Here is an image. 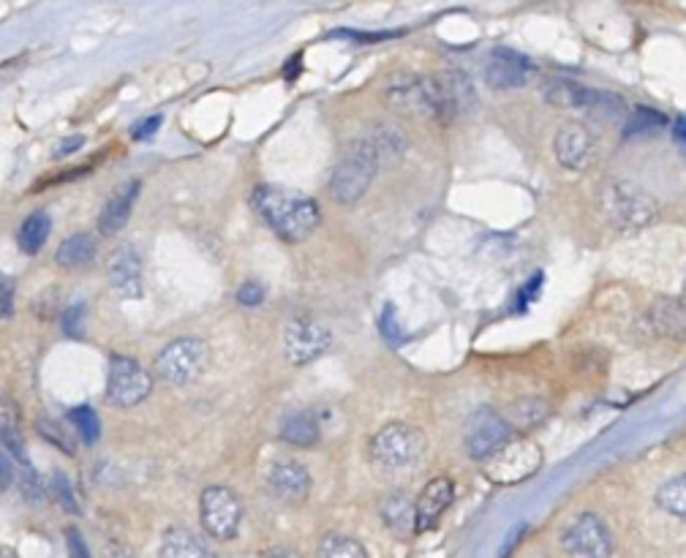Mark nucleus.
Segmentation results:
<instances>
[{
  "label": "nucleus",
  "mask_w": 686,
  "mask_h": 558,
  "mask_svg": "<svg viewBox=\"0 0 686 558\" xmlns=\"http://www.w3.org/2000/svg\"><path fill=\"white\" fill-rule=\"evenodd\" d=\"M250 205H254V210L259 213L262 221L286 242L308 240L321 221L316 199L306 197V194L286 192V188L276 186L254 188Z\"/></svg>",
  "instance_id": "obj_1"
},
{
  "label": "nucleus",
  "mask_w": 686,
  "mask_h": 558,
  "mask_svg": "<svg viewBox=\"0 0 686 558\" xmlns=\"http://www.w3.org/2000/svg\"><path fill=\"white\" fill-rule=\"evenodd\" d=\"M387 101L392 110L403 112L411 117H426V121L437 123H452L458 117V110L452 106L450 96H447L444 85L437 76H396L387 85Z\"/></svg>",
  "instance_id": "obj_2"
},
{
  "label": "nucleus",
  "mask_w": 686,
  "mask_h": 558,
  "mask_svg": "<svg viewBox=\"0 0 686 558\" xmlns=\"http://www.w3.org/2000/svg\"><path fill=\"white\" fill-rule=\"evenodd\" d=\"M379 153L371 145L368 136L355 140L344 151L341 162L336 164L330 177V194L332 199L341 202V205H355L366 197V192L371 188L376 172H379Z\"/></svg>",
  "instance_id": "obj_3"
},
{
  "label": "nucleus",
  "mask_w": 686,
  "mask_h": 558,
  "mask_svg": "<svg viewBox=\"0 0 686 558\" xmlns=\"http://www.w3.org/2000/svg\"><path fill=\"white\" fill-rule=\"evenodd\" d=\"M602 210L618 231H641L659 218V205L635 183H607L602 192Z\"/></svg>",
  "instance_id": "obj_4"
},
{
  "label": "nucleus",
  "mask_w": 686,
  "mask_h": 558,
  "mask_svg": "<svg viewBox=\"0 0 686 558\" xmlns=\"http://www.w3.org/2000/svg\"><path fill=\"white\" fill-rule=\"evenodd\" d=\"M428 442L417 427L403 423H390L381 427L371 438V463L381 472H401V468L414 466L426 455Z\"/></svg>",
  "instance_id": "obj_5"
},
{
  "label": "nucleus",
  "mask_w": 686,
  "mask_h": 558,
  "mask_svg": "<svg viewBox=\"0 0 686 558\" xmlns=\"http://www.w3.org/2000/svg\"><path fill=\"white\" fill-rule=\"evenodd\" d=\"M211 352L199 338H175L156 354V373L172 388H186L205 373Z\"/></svg>",
  "instance_id": "obj_6"
},
{
  "label": "nucleus",
  "mask_w": 686,
  "mask_h": 558,
  "mask_svg": "<svg viewBox=\"0 0 686 558\" xmlns=\"http://www.w3.org/2000/svg\"><path fill=\"white\" fill-rule=\"evenodd\" d=\"M485 463V477L496 485H515L542 466V453L529 438H510Z\"/></svg>",
  "instance_id": "obj_7"
},
{
  "label": "nucleus",
  "mask_w": 686,
  "mask_h": 558,
  "mask_svg": "<svg viewBox=\"0 0 686 558\" xmlns=\"http://www.w3.org/2000/svg\"><path fill=\"white\" fill-rule=\"evenodd\" d=\"M199 518L202 528L211 534L213 539L229 542L237 537L243 524V504L235 490L224 488V485H213L202 493L199 498Z\"/></svg>",
  "instance_id": "obj_8"
},
{
  "label": "nucleus",
  "mask_w": 686,
  "mask_h": 558,
  "mask_svg": "<svg viewBox=\"0 0 686 558\" xmlns=\"http://www.w3.org/2000/svg\"><path fill=\"white\" fill-rule=\"evenodd\" d=\"M562 548L570 558H611L613 534L600 515L583 513L562 531Z\"/></svg>",
  "instance_id": "obj_9"
},
{
  "label": "nucleus",
  "mask_w": 686,
  "mask_h": 558,
  "mask_svg": "<svg viewBox=\"0 0 686 558\" xmlns=\"http://www.w3.org/2000/svg\"><path fill=\"white\" fill-rule=\"evenodd\" d=\"M332 347V332L314 317H291L284 328V354L291 365H308Z\"/></svg>",
  "instance_id": "obj_10"
},
{
  "label": "nucleus",
  "mask_w": 686,
  "mask_h": 558,
  "mask_svg": "<svg viewBox=\"0 0 686 558\" xmlns=\"http://www.w3.org/2000/svg\"><path fill=\"white\" fill-rule=\"evenodd\" d=\"M153 393V376L131 358H112L110 376H106V401L115 403L117 409L140 406L147 395Z\"/></svg>",
  "instance_id": "obj_11"
},
{
  "label": "nucleus",
  "mask_w": 686,
  "mask_h": 558,
  "mask_svg": "<svg viewBox=\"0 0 686 558\" xmlns=\"http://www.w3.org/2000/svg\"><path fill=\"white\" fill-rule=\"evenodd\" d=\"M512 438V427L493 409H477L467 425V450L474 461L491 458L504 442Z\"/></svg>",
  "instance_id": "obj_12"
},
{
  "label": "nucleus",
  "mask_w": 686,
  "mask_h": 558,
  "mask_svg": "<svg viewBox=\"0 0 686 558\" xmlns=\"http://www.w3.org/2000/svg\"><path fill=\"white\" fill-rule=\"evenodd\" d=\"M534 66L515 50H506V46H499L488 55V66H485V80L488 85L496 87V91H510V87H523L526 80L531 76Z\"/></svg>",
  "instance_id": "obj_13"
},
{
  "label": "nucleus",
  "mask_w": 686,
  "mask_h": 558,
  "mask_svg": "<svg viewBox=\"0 0 686 558\" xmlns=\"http://www.w3.org/2000/svg\"><path fill=\"white\" fill-rule=\"evenodd\" d=\"M267 485H270L273 496L281 502L300 504L311 493V474L297 461H276L267 472Z\"/></svg>",
  "instance_id": "obj_14"
},
{
  "label": "nucleus",
  "mask_w": 686,
  "mask_h": 558,
  "mask_svg": "<svg viewBox=\"0 0 686 558\" xmlns=\"http://www.w3.org/2000/svg\"><path fill=\"white\" fill-rule=\"evenodd\" d=\"M553 151H556V158L562 162V166L581 172L594 158V136L581 123H566L562 132L556 134V140H553Z\"/></svg>",
  "instance_id": "obj_15"
},
{
  "label": "nucleus",
  "mask_w": 686,
  "mask_h": 558,
  "mask_svg": "<svg viewBox=\"0 0 686 558\" xmlns=\"http://www.w3.org/2000/svg\"><path fill=\"white\" fill-rule=\"evenodd\" d=\"M110 287L123 300H140L142 297V257L134 246L117 248L110 259Z\"/></svg>",
  "instance_id": "obj_16"
},
{
  "label": "nucleus",
  "mask_w": 686,
  "mask_h": 558,
  "mask_svg": "<svg viewBox=\"0 0 686 558\" xmlns=\"http://www.w3.org/2000/svg\"><path fill=\"white\" fill-rule=\"evenodd\" d=\"M455 498V485L452 479L437 477L426 485V490L420 493L417 498L414 509H417V531H428L441 520V515L447 513V507Z\"/></svg>",
  "instance_id": "obj_17"
},
{
  "label": "nucleus",
  "mask_w": 686,
  "mask_h": 558,
  "mask_svg": "<svg viewBox=\"0 0 686 558\" xmlns=\"http://www.w3.org/2000/svg\"><path fill=\"white\" fill-rule=\"evenodd\" d=\"M646 324L656 338L686 335V297H659L648 308Z\"/></svg>",
  "instance_id": "obj_18"
},
{
  "label": "nucleus",
  "mask_w": 686,
  "mask_h": 558,
  "mask_svg": "<svg viewBox=\"0 0 686 558\" xmlns=\"http://www.w3.org/2000/svg\"><path fill=\"white\" fill-rule=\"evenodd\" d=\"M140 188H142L140 180H129L112 192V197L104 202V207H101V216H99L101 235H117V231L129 224L131 210H134V202L136 197H140Z\"/></svg>",
  "instance_id": "obj_19"
},
{
  "label": "nucleus",
  "mask_w": 686,
  "mask_h": 558,
  "mask_svg": "<svg viewBox=\"0 0 686 558\" xmlns=\"http://www.w3.org/2000/svg\"><path fill=\"white\" fill-rule=\"evenodd\" d=\"M379 513H381V520H385V526L390 528L396 537L409 539L411 534L417 531V509H414V502H411L406 493H398V490L387 493L379 504Z\"/></svg>",
  "instance_id": "obj_20"
},
{
  "label": "nucleus",
  "mask_w": 686,
  "mask_h": 558,
  "mask_svg": "<svg viewBox=\"0 0 686 558\" xmlns=\"http://www.w3.org/2000/svg\"><path fill=\"white\" fill-rule=\"evenodd\" d=\"M161 558H218L196 537L194 531L183 526L166 528L164 537H161Z\"/></svg>",
  "instance_id": "obj_21"
},
{
  "label": "nucleus",
  "mask_w": 686,
  "mask_h": 558,
  "mask_svg": "<svg viewBox=\"0 0 686 558\" xmlns=\"http://www.w3.org/2000/svg\"><path fill=\"white\" fill-rule=\"evenodd\" d=\"M547 414H551L547 401H542V397L536 395H526L518 397V401H512L510 406H506L504 420L510 423L512 431H531V427L545 423Z\"/></svg>",
  "instance_id": "obj_22"
},
{
  "label": "nucleus",
  "mask_w": 686,
  "mask_h": 558,
  "mask_svg": "<svg viewBox=\"0 0 686 558\" xmlns=\"http://www.w3.org/2000/svg\"><path fill=\"white\" fill-rule=\"evenodd\" d=\"M321 436V425L314 412L286 414L281 423V438L291 447H314Z\"/></svg>",
  "instance_id": "obj_23"
},
{
  "label": "nucleus",
  "mask_w": 686,
  "mask_h": 558,
  "mask_svg": "<svg viewBox=\"0 0 686 558\" xmlns=\"http://www.w3.org/2000/svg\"><path fill=\"white\" fill-rule=\"evenodd\" d=\"M586 93L588 87L572 80H562V76H551V80L542 82V99L551 106H559V110H581Z\"/></svg>",
  "instance_id": "obj_24"
},
{
  "label": "nucleus",
  "mask_w": 686,
  "mask_h": 558,
  "mask_svg": "<svg viewBox=\"0 0 686 558\" xmlns=\"http://www.w3.org/2000/svg\"><path fill=\"white\" fill-rule=\"evenodd\" d=\"M95 257V240L85 231H76V235L65 237V240L58 246L55 262L65 267V270H80V267L91 265Z\"/></svg>",
  "instance_id": "obj_25"
},
{
  "label": "nucleus",
  "mask_w": 686,
  "mask_h": 558,
  "mask_svg": "<svg viewBox=\"0 0 686 558\" xmlns=\"http://www.w3.org/2000/svg\"><path fill=\"white\" fill-rule=\"evenodd\" d=\"M581 112H586L588 117H594V121L600 123H616L626 115V101L622 96H616V93L592 91V87H588Z\"/></svg>",
  "instance_id": "obj_26"
},
{
  "label": "nucleus",
  "mask_w": 686,
  "mask_h": 558,
  "mask_svg": "<svg viewBox=\"0 0 686 558\" xmlns=\"http://www.w3.org/2000/svg\"><path fill=\"white\" fill-rule=\"evenodd\" d=\"M50 229H52V221L44 210L31 213V216L22 221L20 235H17V246H20V251L28 254V257H35V254L44 248L47 237H50Z\"/></svg>",
  "instance_id": "obj_27"
},
{
  "label": "nucleus",
  "mask_w": 686,
  "mask_h": 558,
  "mask_svg": "<svg viewBox=\"0 0 686 558\" xmlns=\"http://www.w3.org/2000/svg\"><path fill=\"white\" fill-rule=\"evenodd\" d=\"M439 80H441V85H444V91H447V96H450L452 106L458 110V115L474 110L477 93H474V85H471V80L467 74H463V71H441Z\"/></svg>",
  "instance_id": "obj_28"
},
{
  "label": "nucleus",
  "mask_w": 686,
  "mask_h": 558,
  "mask_svg": "<svg viewBox=\"0 0 686 558\" xmlns=\"http://www.w3.org/2000/svg\"><path fill=\"white\" fill-rule=\"evenodd\" d=\"M656 504L673 518L686 520V474H676L656 490Z\"/></svg>",
  "instance_id": "obj_29"
},
{
  "label": "nucleus",
  "mask_w": 686,
  "mask_h": 558,
  "mask_svg": "<svg viewBox=\"0 0 686 558\" xmlns=\"http://www.w3.org/2000/svg\"><path fill=\"white\" fill-rule=\"evenodd\" d=\"M665 126H667V117L662 115V112L641 106V110H635L629 117H626L624 136L626 140H632V136H652V134H659Z\"/></svg>",
  "instance_id": "obj_30"
},
{
  "label": "nucleus",
  "mask_w": 686,
  "mask_h": 558,
  "mask_svg": "<svg viewBox=\"0 0 686 558\" xmlns=\"http://www.w3.org/2000/svg\"><path fill=\"white\" fill-rule=\"evenodd\" d=\"M368 140H371V145L376 147V153H379V158L401 156V153H406L403 132H398V128L390 126V123H376L373 132L368 134Z\"/></svg>",
  "instance_id": "obj_31"
},
{
  "label": "nucleus",
  "mask_w": 686,
  "mask_h": 558,
  "mask_svg": "<svg viewBox=\"0 0 686 558\" xmlns=\"http://www.w3.org/2000/svg\"><path fill=\"white\" fill-rule=\"evenodd\" d=\"M69 423L76 431V436H80L85 444L99 442L101 423H99V414H95L91 406H74V409H71V412H69Z\"/></svg>",
  "instance_id": "obj_32"
},
{
  "label": "nucleus",
  "mask_w": 686,
  "mask_h": 558,
  "mask_svg": "<svg viewBox=\"0 0 686 558\" xmlns=\"http://www.w3.org/2000/svg\"><path fill=\"white\" fill-rule=\"evenodd\" d=\"M319 554L321 558H371L357 539L344 537V534H330V537H325Z\"/></svg>",
  "instance_id": "obj_33"
},
{
  "label": "nucleus",
  "mask_w": 686,
  "mask_h": 558,
  "mask_svg": "<svg viewBox=\"0 0 686 558\" xmlns=\"http://www.w3.org/2000/svg\"><path fill=\"white\" fill-rule=\"evenodd\" d=\"M379 332L390 347H401L406 341V332L401 328V322H398L396 306H385V311H381L379 317Z\"/></svg>",
  "instance_id": "obj_34"
},
{
  "label": "nucleus",
  "mask_w": 686,
  "mask_h": 558,
  "mask_svg": "<svg viewBox=\"0 0 686 558\" xmlns=\"http://www.w3.org/2000/svg\"><path fill=\"white\" fill-rule=\"evenodd\" d=\"M20 490L22 496L28 498V502L33 504H41L47 498V490H44V483L39 479V474L33 472L31 463L28 466H22V474H20Z\"/></svg>",
  "instance_id": "obj_35"
},
{
  "label": "nucleus",
  "mask_w": 686,
  "mask_h": 558,
  "mask_svg": "<svg viewBox=\"0 0 686 558\" xmlns=\"http://www.w3.org/2000/svg\"><path fill=\"white\" fill-rule=\"evenodd\" d=\"M0 438H3V447L6 453L14 455L17 461H20V466H28V453H25V444H22L20 433H17V427L11 423H0Z\"/></svg>",
  "instance_id": "obj_36"
},
{
  "label": "nucleus",
  "mask_w": 686,
  "mask_h": 558,
  "mask_svg": "<svg viewBox=\"0 0 686 558\" xmlns=\"http://www.w3.org/2000/svg\"><path fill=\"white\" fill-rule=\"evenodd\" d=\"M35 427H39L41 438H50L55 447H61L65 455H74V442H71L69 436H65V431L58 423H52V420H39L35 423Z\"/></svg>",
  "instance_id": "obj_37"
},
{
  "label": "nucleus",
  "mask_w": 686,
  "mask_h": 558,
  "mask_svg": "<svg viewBox=\"0 0 686 558\" xmlns=\"http://www.w3.org/2000/svg\"><path fill=\"white\" fill-rule=\"evenodd\" d=\"M52 493H55V498L61 502V507L65 509V513H71V515L80 513V504H76L74 490H71V483L65 479V474L55 472V477H52Z\"/></svg>",
  "instance_id": "obj_38"
},
{
  "label": "nucleus",
  "mask_w": 686,
  "mask_h": 558,
  "mask_svg": "<svg viewBox=\"0 0 686 558\" xmlns=\"http://www.w3.org/2000/svg\"><path fill=\"white\" fill-rule=\"evenodd\" d=\"M82 328H85V306L74 302L63 311V332L69 338H82Z\"/></svg>",
  "instance_id": "obj_39"
},
{
  "label": "nucleus",
  "mask_w": 686,
  "mask_h": 558,
  "mask_svg": "<svg viewBox=\"0 0 686 558\" xmlns=\"http://www.w3.org/2000/svg\"><path fill=\"white\" fill-rule=\"evenodd\" d=\"M237 302L246 308H256L265 302V287L256 281H246L240 289H237Z\"/></svg>",
  "instance_id": "obj_40"
},
{
  "label": "nucleus",
  "mask_w": 686,
  "mask_h": 558,
  "mask_svg": "<svg viewBox=\"0 0 686 558\" xmlns=\"http://www.w3.org/2000/svg\"><path fill=\"white\" fill-rule=\"evenodd\" d=\"M14 313V287L6 276H0V319H9Z\"/></svg>",
  "instance_id": "obj_41"
},
{
  "label": "nucleus",
  "mask_w": 686,
  "mask_h": 558,
  "mask_svg": "<svg viewBox=\"0 0 686 558\" xmlns=\"http://www.w3.org/2000/svg\"><path fill=\"white\" fill-rule=\"evenodd\" d=\"M540 289H542V272H536V276L529 278L526 287L521 289V294H518V306L526 308L529 302H534V297L540 294Z\"/></svg>",
  "instance_id": "obj_42"
},
{
  "label": "nucleus",
  "mask_w": 686,
  "mask_h": 558,
  "mask_svg": "<svg viewBox=\"0 0 686 558\" xmlns=\"http://www.w3.org/2000/svg\"><path fill=\"white\" fill-rule=\"evenodd\" d=\"M158 126H161V115L145 117V121H142L140 126H136L134 132H131V140H136V142H142V140H151V136L158 132Z\"/></svg>",
  "instance_id": "obj_43"
},
{
  "label": "nucleus",
  "mask_w": 686,
  "mask_h": 558,
  "mask_svg": "<svg viewBox=\"0 0 686 558\" xmlns=\"http://www.w3.org/2000/svg\"><path fill=\"white\" fill-rule=\"evenodd\" d=\"M65 542H69L71 558H91V554H88L85 539L80 537V531H76V528H69V534H65Z\"/></svg>",
  "instance_id": "obj_44"
},
{
  "label": "nucleus",
  "mask_w": 686,
  "mask_h": 558,
  "mask_svg": "<svg viewBox=\"0 0 686 558\" xmlns=\"http://www.w3.org/2000/svg\"><path fill=\"white\" fill-rule=\"evenodd\" d=\"M82 145H85V136H82V134L69 136V140H63L61 145H58L55 158H65V156H71V153H76V151H80Z\"/></svg>",
  "instance_id": "obj_45"
},
{
  "label": "nucleus",
  "mask_w": 686,
  "mask_h": 558,
  "mask_svg": "<svg viewBox=\"0 0 686 558\" xmlns=\"http://www.w3.org/2000/svg\"><path fill=\"white\" fill-rule=\"evenodd\" d=\"M670 134H673V142H676L678 151L686 156V117H676V123L670 126Z\"/></svg>",
  "instance_id": "obj_46"
},
{
  "label": "nucleus",
  "mask_w": 686,
  "mask_h": 558,
  "mask_svg": "<svg viewBox=\"0 0 686 558\" xmlns=\"http://www.w3.org/2000/svg\"><path fill=\"white\" fill-rule=\"evenodd\" d=\"M11 479H14V472H11V461L0 453V488H9Z\"/></svg>",
  "instance_id": "obj_47"
},
{
  "label": "nucleus",
  "mask_w": 686,
  "mask_h": 558,
  "mask_svg": "<svg viewBox=\"0 0 686 558\" xmlns=\"http://www.w3.org/2000/svg\"><path fill=\"white\" fill-rule=\"evenodd\" d=\"M284 74H286V80H289V82L295 80L297 74H300V55H297V58H291V61H289V66H286Z\"/></svg>",
  "instance_id": "obj_48"
},
{
  "label": "nucleus",
  "mask_w": 686,
  "mask_h": 558,
  "mask_svg": "<svg viewBox=\"0 0 686 558\" xmlns=\"http://www.w3.org/2000/svg\"><path fill=\"white\" fill-rule=\"evenodd\" d=\"M267 558H300V556H297V554H289V550H273V554L267 556Z\"/></svg>",
  "instance_id": "obj_49"
},
{
  "label": "nucleus",
  "mask_w": 686,
  "mask_h": 558,
  "mask_svg": "<svg viewBox=\"0 0 686 558\" xmlns=\"http://www.w3.org/2000/svg\"><path fill=\"white\" fill-rule=\"evenodd\" d=\"M112 558H134L125 548H112Z\"/></svg>",
  "instance_id": "obj_50"
},
{
  "label": "nucleus",
  "mask_w": 686,
  "mask_h": 558,
  "mask_svg": "<svg viewBox=\"0 0 686 558\" xmlns=\"http://www.w3.org/2000/svg\"><path fill=\"white\" fill-rule=\"evenodd\" d=\"M684 297H686V287H684Z\"/></svg>",
  "instance_id": "obj_51"
}]
</instances>
